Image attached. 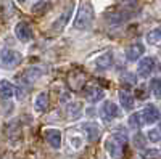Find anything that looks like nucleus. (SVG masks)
Instances as JSON below:
<instances>
[{"label":"nucleus","mask_w":161,"mask_h":159,"mask_svg":"<svg viewBox=\"0 0 161 159\" xmlns=\"http://www.w3.org/2000/svg\"><path fill=\"white\" fill-rule=\"evenodd\" d=\"M93 16H95V11H93V7L89 0H84L80 2L77 15L74 18V29L77 31H87L92 23H93Z\"/></svg>","instance_id":"obj_1"},{"label":"nucleus","mask_w":161,"mask_h":159,"mask_svg":"<svg viewBox=\"0 0 161 159\" xmlns=\"http://www.w3.org/2000/svg\"><path fill=\"white\" fill-rule=\"evenodd\" d=\"M126 143H127V138L126 135H111L108 137V140L105 141V148L108 151V154L114 159H119L124 153V148H126Z\"/></svg>","instance_id":"obj_2"},{"label":"nucleus","mask_w":161,"mask_h":159,"mask_svg":"<svg viewBox=\"0 0 161 159\" xmlns=\"http://www.w3.org/2000/svg\"><path fill=\"white\" fill-rule=\"evenodd\" d=\"M23 56L21 53L16 50H11V48H5L0 51V68L3 69H15L21 64Z\"/></svg>","instance_id":"obj_3"},{"label":"nucleus","mask_w":161,"mask_h":159,"mask_svg":"<svg viewBox=\"0 0 161 159\" xmlns=\"http://www.w3.org/2000/svg\"><path fill=\"white\" fill-rule=\"evenodd\" d=\"M100 116H102V119L105 122H111L113 119L121 116V111L113 101H105L102 104V108H100Z\"/></svg>","instance_id":"obj_4"},{"label":"nucleus","mask_w":161,"mask_h":159,"mask_svg":"<svg viewBox=\"0 0 161 159\" xmlns=\"http://www.w3.org/2000/svg\"><path fill=\"white\" fill-rule=\"evenodd\" d=\"M15 35H16L18 40H21V42H24V44H26V42H31L32 37H34L32 28H31L28 23L21 21V23H18V24L15 26Z\"/></svg>","instance_id":"obj_5"},{"label":"nucleus","mask_w":161,"mask_h":159,"mask_svg":"<svg viewBox=\"0 0 161 159\" xmlns=\"http://www.w3.org/2000/svg\"><path fill=\"white\" fill-rule=\"evenodd\" d=\"M42 69L37 68V66H32V68H28L21 76H19V81L24 84V85H31L34 82H37L40 77H42Z\"/></svg>","instance_id":"obj_6"},{"label":"nucleus","mask_w":161,"mask_h":159,"mask_svg":"<svg viewBox=\"0 0 161 159\" xmlns=\"http://www.w3.org/2000/svg\"><path fill=\"white\" fill-rule=\"evenodd\" d=\"M159 111L156 106L153 104H147L143 111L140 113V117H142V124H155L158 119H159Z\"/></svg>","instance_id":"obj_7"},{"label":"nucleus","mask_w":161,"mask_h":159,"mask_svg":"<svg viewBox=\"0 0 161 159\" xmlns=\"http://www.w3.org/2000/svg\"><path fill=\"white\" fill-rule=\"evenodd\" d=\"M44 138L52 148L60 150L61 148V132L58 129H45L44 130Z\"/></svg>","instance_id":"obj_8"},{"label":"nucleus","mask_w":161,"mask_h":159,"mask_svg":"<svg viewBox=\"0 0 161 159\" xmlns=\"http://www.w3.org/2000/svg\"><path fill=\"white\" fill-rule=\"evenodd\" d=\"M103 97H105V92L98 85H87L84 88V98L89 103H98Z\"/></svg>","instance_id":"obj_9"},{"label":"nucleus","mask_w":161,"mask_h":159,"mask_svg":"<svg viewBox=\"0 0 161 159\" xmlns=\"http://www.w3.org/2000/svg\"><path fill=\"white\" fill-rule=\"evenodd\" d=\"M155 69V58L153 56H145L139 61V68H137V72L140 77H148Z\"/></svg>","instance_id":"obj_10"},{"label":"nucleus","mask_w":161,"mask_h":159,"mask_svg":"<svg viewBox=\"0 0 161 159\" xmlns=\"http://www.w3.org/2000/svg\"><path fill=\"white\" fill-rule=\"evenodd\" d=\"M80 129H82L84 135L87 137V140L92 143V141H97L98 137H100V127L95 124V122H86L80 125Z\"/></svg>","instance_id":"obj_11"},{"label":"nucleus","mask_w":161,"mask_h":159,"mask_svg":"<svg viewBox=\"0 0 161 159\" xmlns=\"http://www.w3.org/2000/svg\"><path fill=\"white\" fill-rule=\"evenodd\" d=\"M71 15H73V7L69 5L68 8H66L61 15L55 19V23L52 24V29L53 31H63V28L66 24H68V21H69V18H71Z\"/></svg>","instance_id":"obj_12"},{"label":"nucleus","mask_w":161,"mask_h":159,"mask_svg":"<svg viewBox=\"0 0 161 159\" xmlns=\"http://www.w3.org/2000/svg\"><path fill=\"white\" fill-rule=\"evenodd\" d=\"M64 114H66V117H68L69 121H76V119H79L80 114H82V104H80L79 101L68 103L66 108H64Z\"/></svg>","instance_id":"obj_13"},{"label":"nucleus","mask_w":161,"mask_h":159,"mask_svg":"<svg viewBox=\"0 0 161 159\" xmlns=\"http://www.w3.org/2000/svg\"><path fill=\"white\" fill-rule=\"evenodd\" d=\"M143 51H145V47L142 45V44H132V45H129L127 47V50H126V58L129 60V61H137L142 55H143Z\"/></svg>","instance_id":"obj_14"},{"label":"nucleus","mask_w":161,"mask_h":159,"mask_svg":"<svg viewBox=\"0 0 161 159\" xmlns=\"http://www.w3.org/2000/svg\"><path fill=\"white\" fill-rule=\"evenodd\" d=\"M111 64H113V55H111V51L103 53V55H100L95 60V66H97L98 69H108V68H111Z\"/></svg>","instance_id":"obj_15"},{"label":"nucleus","mask_w":161,"mask_h":159,"mask_svg":"<svg viewBox=\"0 0 161 159\" xmlns=\"http://www.w3.org/2000/svg\"><path fill=\"white\" fill-rule=\"evenodd\" d=\"M15 95V87L8 81H0V98L2 100H10Z\"/></svg>","instance_id":"obj_16"},{"label":"nucleus","mask_w":161,"mask_h":159,"mask_svg":"<svg viewBox=\"0 0 161 159\" xmlns=\"http://www.w3.org/2000/svg\"><path fill=\"white\" fill-rule=\"evenodd\" d=\"M47 108H48V95L45 92H42V93L37 95V98L34 101V109L37 113H44V111H47Z\"/></svg>","instance_id":"obj_17"},{"label":"nucleus","mask_w":161,"mask_h":159,"mask_svg":"<svg viewBox=\"0 0 161 159\" xmlns=\"http://www.w3.org/2000/svg\"><path fill=\"white\" fill-rule=\"evenodd\" d=\"M119 103L123 104L124 109H132L134 108V97L129 93L127 90H121L119 92Z\"/></svg>","instance_id":"obj_18"},{"label":"nucleus","mask_w":161,"mask_h":159,"mask_svg":"<svg viewBox=\"0 0 161 159\" xmlns=\"http://www.w3.org/2000/svg\"><path fill=\"white\" fill-rule=\"evenodd\" d=\"M159 40H161V29H152L147 34V42L150 45H156Z\"/></svg>","instance_id":"obj_19"},{"label":"nucleus","mask_w":161,"mask_h":159,"mask_svg":"<svg viewBox=\"0 0 161 159\" xmlns=\"http://www.w3.org/2000/svg\"><path fill=\"white\" fill-rule=\"evenodd\" d=\"M150 88H152V93H153L156 98H161V79H158V77L152 79Z\"/></svg>","instance_id":"obj_20"},{"label":"nucleus","mask_w":161,"mask_h":159,"mask_svg":"<svg viewBox=\"0 0 161 159\" xmlns=\"http://www.w3.org/2000/svg\"><path fill=\"white\" fill-rule=\"evenodd\" d=\"M142 157L143 159H161V151L159 150H153V148L145 150V151H142Z\"/></svg>","instance_id":"obj_21"},{"label":"nucleus","mask_w":161,"mask_h":159,"mask_svg":"<svg viewBox=\"0 0 161 159\" xmlns=\"http://www.w3.org/2000/svg\"><path fill=\"white\" fill-rule=\"evenodd\" d=\"M147 138H148L150 141H153V143L161 141V129H152V130H148Z\"/></svg>","instance_id":"obj_22"},{"label":"nucleus","mask_w":161,"mask_h":159,"mask_svg":"<svg viewBox=\"0 0 161 159\" xmlns=\"http://www.w3.org/2000/svg\"><path fill=\"white\" fill-rule=\"evenodd\" d=\"M129 125L132 127V129H139L140 125H142V117H140V114H132L130 117H129Z\"/></svg>","instance_id":"obj_23"},{"label":"nucleus","mask_w":161,"mask_h":159,"mask_svg":"<svg viewBox=\"0 0 161 159\" xmlns=\"http://www.w3.org/2000/svg\"><path fill=\"white\" fill-rule=\"evenodd\" d=\"M47 7H48V2H47V0H39V2H37V3L32 7V11H34V13H39L40 10L44 11Z\"/></svg>","instance_id":"obj_24"},{"label":"nucleus","mask_w":161,"mask_h":159,"mask_svg":"<svg viewBox=\"0 0 161 159\" xmlns=\"http://www.w3.org/2000/svg\"><path fill=\"white\" fill-rule=\"evenodd\" d=\"M118 5L121 7H132V5H136L137 3V0H116Z\"/></svg>","instance_id":"obj_25"},{"label":"nucleus","mask_w":161,"mask_h":159,"mask_svg":"<svg viewBox=\"0 0 161 159\" xmlns=\"http://www.w3.org/2000/svg\"><path fill=\"white\" fill-rule=\"evenodd\" d=\"M158 121H159V129H161V116H159V119H158Z\"/></svg>","instance_id":"obj_26"},{"label":"nucleus","mask_w":161,"mask_h":159,"mask_svg":"<svg viewBox=\"0 0 161 159\" xmlns=\"http://www.w3.org/2000/svg\"><path fill=\"white\" fill-rule=\"evenodd\" d=\"M18 2H19V3H24V2H26V0H18Z\"/></svg>","instance_id":"obj_27"}]
</instances>
